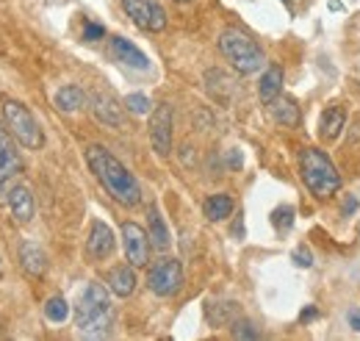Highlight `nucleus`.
I'll use <instances>...</instances> for the list:
<instances>
[{
	"mask_svg": "<svg viewBox=\"0 0 360 341\" xmlns=\"http://www.w3.org/2000/svg\"><path fill=\"white\" fill-rule=\"evenodd\" d=\"M86 164L94 172V178L103 183V189L120 203V206H136L141 200V189L131 172L125 170V164H120L105 147L91 144L86 147Z\"/></svg>",
	"mask_w": 360,
	"mask_h": 341,
	"instance_id": "1",
	"label": "nucleus"
},
{
	"mask_svg": "<svg viewBox=\"0 0 360 341\" xmlns=\"http://www.w3.org/2000/svg\"><path fill=\"white\" fill-rule=\"evenodd\" d=\"M114 325V308L103 283H89L75 302V328L86 339H100Z\"/></svg>",
	"mask_w": 360,
	"mask_h": 341,
	"instance_id": "2",
	"label": "nucleus"
},
{
	"mask_svg": "<svg viewBox=\"0 0 360 341\" xmlns=\"http://www.w3.org/2000/svg\"><path fill=\"white\" fill-rule=\"evenodd\" d=\"M219 50H222V56L230 61V67L236 73H241V75L258 73L264 67V61H266L261 44L255 42L250 34L238 31V28H225L219 34Z\"/></svg>",
	"mask_w": 360,
	"mask_h": 341,
	"instance_id": "3",
	"label": "nucleus"
},
{
	"mask_svg": "<svg viewBox=\"0 0 360 341\" xmlns=\"http://www.w3.org/2000/svg\"><path fill=\"white\" fill-rule=\"evenodd\" d=\"M300 172H302L305 186L311 189V194L321 197V200L324 197H333L341 189V175H338V170L316 147H305L302 150V156H300Z\"/></svg>",
	"mask_w": 360,
	"mask_h": 341,
	"instance_id": "4",
	"label": "nucleus"
},
{
	"mask_svg": "<svg viewBox=\"0 0 360 341\" xmlns=\"http://www.w3.org/2000/svg\"><path fill=\"white\" fill-rule=\"evenodd\" d=\"M3 123L8 133L28 150H39L45 144V136H42V128L37 123V117L20 103V100H11V97H3Z\"/></svg>",
	"mask_w": 360,
	"mask_h": 341,
	"instance_id": "5",
	"label": "nucleus"
},
{
	"mask_svg": "<svg viewBox=\"0 0 360 341\" xmlns=\"http://www.w3.org/2000/svg\"><path fill=\"white\" fill-rule=\"evenodd\" d=\"M147 286L158 297H175L183 286V266L178 258H158L147 272Z\"/></svg>",
	"mask_w": 360,
	"mask_h": 341,
	"instance_id": "6",
	"label": "nucleus"
},
{
	"mask_svg": "<svg viewBox=\"0 0 360 341\" xmlns=\"http://www.w3.org/2000/svg\"><path fill=\"white\" fill-rule=\"evenodd\" d=\"M122 8L141 31L158 34L167 28V11L158 6V0H122Z\"/></svg>",
	"mask_w": 360,
	"mask_h": 341,
	"instance_id": "7",
	"label": "nucleus"
},
{
	"mask_svg": "<svg viewBox=\"0 0 360 341\" xmlns=\"http://www.w3.org/2000/svg\"><path fill=\"white\" fill-rule=\"evenodd\" d=\"M22 172V159L11 142V133L6 128V123H0V200L8 197L11 192V180Z\"/></svg>",
	"mask_w": 360,
	"mask_h": 341,
	"instance_id": "8",
	"label": "nucleus"
},
{
	"mask_svg": "<svg viewBox=\"0 0 360 341\" xmlns=\"http://www.w3.org/2000/svg\"><path fill=\"white\" fill-rule=\"evenodd\" d=\"M150 142L158 156L167 159L172 153V106L169 103L155 106V111L150 114Z\"/></svg>",
	"mask_w": 360,
	"mask_h": 341,
	"instance_id": "9",
	"label": "nucleus"
},
{
	"mask_svg": "<svg viewBox=\"0 0 360 341\" xmlns=\"http://www.w3.org/2000/svg\"><path fill=\"white\" fill-rule=\"evenodd\" d=\"M122 247H125L128 264L147 266V261H150V236H147V230H141V225L122 222Z\"/></svg>",
	"mask_w": 360,
	"mask_h": 341,
	"instance_id": "10",
	"label": "nucleus"
},
{
	"mask_svg": "<svg viewBox=\"0 0 360 341\" xmlns=\"http://www.w3.org/2000/svg\"><path fill=\"white\" fill-rule=\"evenodd\" d=\"M89 108H91V117H94L97 123L111 125V128H120V125H122V106H120L108 92H91Z\"/></svg>",
	"mask_w": 360,
	"mask_h": 341,
	"instance_id": "11",
	"label": "nucleus"
},
{
	"mask_svg": "<svg viewBox=\"0 0 360 341\" xmlns=\"http://www.w3.org/2000/svg\"><path fill=\"white\" fill-rule=\"evenodd\" d=\"M6 203H8V211H11V216H14L17 225H28V222L34 219V213H37L34 194H31V189L22 186V183H20V186H11Z\"/></svg>",
	"mask_w": 360,
	"mask_h": 341,
	"instance_id": "12",
	"label": "nucleus"
},
{
	"mask_svg": "<svg viewBox=\"0 0 360 341\" xmlns=\"http://www.w3.org/2000/svg\"><path fill=\"white\" fill-rule=\"evenodd\" d=\"M86 253L94 261H103L114 253V230L105 225V222H94L89 230V239H86Z\"/></svg>",
	"mask_w": 360,
	"mask_h": 341,
	"instance_id": "13",
	"label": "nucleus"
},
{
	"mask_svg": "<svg viewBox=\"0 0 360 341\" xmlns=\"http://www.w3.org/2000/svg\"><path fill=\"white\" fill-rule=\"evenodd\" d=\"M17 258H20V266H22V272L25 275H31V278H42L47 272V256L45 250L37 244V242H20V247H17Z\"/></svg>",
	"mask_w": 360,
	"mask_h": 341,
	"instance_id": "14",
	"label": "nucleus"
},
{
	"mask_svg": "<svg viewBox=\"0 0 360 341\" xmlns=\"http://www.w3.org/2000/svg\"><path fill=\"white\" fill-rule=\"evenodd\" d=\"M111 53L117 56V61H122L131 70H147L150 67V58L131 39H125V37H114L111 39Z\"/></svg>",
	"mask_w": 360,
	"mask_h": 341,
	"instance_id": "15",
	"label": "nucleus"
},
{
	"mask_svg": "<svg viewBox=\"0 0 360 341\" xmlns=\"http://www.w3.org/2000/svg\"><path fill=\"white\" fill-rule=\"evenodd\" d=\"M105 283H108V292H111V294H117V297H131L136 289L134 264H120V266H114V269L105 275Z\"/></svg>",
	"mask_w": 360,
	"mask_h": 341,
	"instance_id": "16",
	"label": "nucleus"
},
{
	"mask_svg": "<svg viewBox=\"0 0 360 341\" xmlns=\"http://www.w3.org/2000/svg\"><path fill=\"white\" fill-rule=\"evenodd\" d=\"M269 117L274 123H280V125H285V128H297L300 125V106H297V100H291V97H285V94H277L274 100L269 103Z\"/></svg>",
	"mask_w": 360,
	"mask_h": 341,
	"instance_id": "17",
	"label": "nucleus"
},
{
	"mask_svg": "<svg viewBox=\"0 0 360 341\" xmlns=\"http://www.w3.org/2000/svg\"><path fill=\"white\" fill-rule=\"evenodd\" d=\"M53 103H56V108H58V111H64V114H75V111H81L84 106H89V100H86L84 89H81V86H75V84L61 86V89L56 92Z\"/></svg>",
	"mask_w": 360,
	"mask_h": 341,
	"instance_id": "18",
	"label": "nucleus"
},
{
	"mask_svg": "<svg viewBox=\"0 0 360 341\" xmlns=\"http://www.w3.org/2000/svg\"><path fill=\"white\" fill-rule=\"evenodd\" d=\"M344 125H347V111H344L341 106H330V108L321 114V120H319V136H321L324 142H335V139L341 136Z\"/></svg>",
	"mask_w": 360,
	"mask_h": 341,
	"instance_id": "19",
	"label": "nucleus"
},
{
	"mask_svg": "<svg viewBox=\"0 0 360 341\" xmlns=\"http://www.w3.org/2000/svg\"><path fill=\"white\" fill-rule=\"evenodd\" d=\"M147 236H150V244L155 247V250H167L169 247V228H167V222H164V216L158 213L155 206H150V211H147Z\"/></svg>",
	"mask_w": 360,
	"mask_h": 341,
	"instance_id": "20",
	"label": "nucleus"
},
{
	"mask_svg": "<svg viewBox=\"0 0 360 341\" xmlns=\"http://www.w3.org/2000/svg\"><path fill=\"white\" fill-rule=\"evenodd\" d=\"M280 89H283V67H277V64H271L269 70L264 73V78H261V86H258V94H261V100L269 106L271 100L280 94Z\"/></svg>",
	"mask_w": 360,
	"mask_h": 341,
	"instance_id": "21",
	"label": "nucleus"
},
{
	"mask_svg": "<svg viewBox=\"0 0 360 341\" xmlns=\"http://www.w3.org/2000/svg\"><path fill=\"white\" fill-rule=\"evenodd\" d=\"M202 211H205V216L211 222H222V219H227L233 213V197L230 194H214V197L205 200Z\"/></svg>",
	"mask_w": 360,
	"mask_h": 341,
	"instance_id": "22",
	"label": "nucleus"
},
{
	"mask_svg": "<svg viewBox=\"0 0 360 341\" xmlns=\"http://www.w3.org/2000/svg\"><path fill=\"white\" fill-rule=\"evenodd\" d=\"M45 316L50 322H64L70 316V305L64 297H50L45 302Z\"/></svg>",
	"mask_w": 360,
	"mask_h": 341,
	"instance_id": "23",
	"label": "nucleus"
},
{
	"mask_svg": "<svg viewBox=\"0 0 360 341\" xmlns=\"http://www.w3.org/2000/svg\"><path fill=\"white\" fill-rule=\"evenodd\" d=\"M233 314H238V305H236V302H219V305H214V308H211V314H208V316H211V322H214V325H227Z\"/></svg>",
	"mask_w": 360,
	"mask_h": 341,
	"instance_id": "24",
	"label": "nucleus"
},
{
	"mask_svg": "<svg viewBox=\"0 0 360 341\" xmlns=\"http://www.w3.org/2000/svg\"><path fill=\"white\" fill-rule=\"evenodd\" d=\"M271 222H274L277 230H288V228L294 225V209H291V206H280V209H274Z\"/></svg>",
	"mask_w": 360,
	"mask_h": 341,
	"instance_id": "25",
	"label": "nucleus"
},
{
	"mask_svg": "<svg viewBox=\"0 0 360 341\" xmlns=\"http://www.w3.org/2000/svg\"><path fill=\"white\" fill-rule=\"evenodd\" d=\"M125 108H128L131 114H147V111H150V97L134 92V94L125 97Z\"/></svg>",
	"mask_w": 360,
	"mask_h": 341,
	"instance_id": "26",
	"label": "nucleus"
},
{
	"mask_svg": "<svg viewBox=\"0 0 360 341\" xmlns=\"http://www.w3.org/2000/svg\"><path fill=\"white\" fill-rule=\"evenodd\" d=\"M233 336H236V339H258L261 333H258V328H255L252 322L241 319V322H233Z\"/></svg>",
	"mask_w": 360,
	"mask_h": 341,
	"instance_id": "27",
	"label": "nucleus"
},
{
	"mask_svg": "<svg viewBox=\"0 0 360 341\" xmlns=\"http://www.w3.org/2000/svg\"><path fill=\"white\" fill-rule=\"evenodd\" d=\"M103 37H105V28H103L100 23H91V20H86V23H84V39H86V42L103 39Z\"/></svg>",
	"mask_w": 360,
	"mask_h": 341,
	"instance_id": "28",
	"label": "nucleus"
},
{
	"mask_svg": "<svg viewBox=\"0 0 360 341\" xmlns=\"http://www.w3.org/2000/svg\"><path fill=\"white\" fill-rule=\"evenodd\" d=\"M294 264L308 269V266L314 264V256H311V250H308V247H297V250H294Z\"/></svg>",
	"mask_w": 360,
	"mask_h": 341,
	"instance_id": "29",
	"label": "nucleus"
},
{
	"mask_svg": "<svg viewBox=\"0 0 360 341\" xmlns=\"http://www.w3.org/2000/svg\"><path fill=\"white\" fill-rule=\"evenodd\" d=\"M347 319H349V328L360 333V308H349L347 311Z\"/></svg>",
	"mask_w": 360,
	"mask_h": 341,
	"instance_id": "30",
	"label": "nucleus"
},
{
	"mask_svg": "<svg viewBox=\"0 0 360 341\" xmlns=\"http://www.w3.org/2000/svg\"><path fill=\"white\" fill-rule=\"evenodd\" d=\"M316 314H319V311L311 305V308H305V311H302V316H300V319H302V322H311V319H316Z\"/></svg>",
	"mask_w": 360,
	"mask_h": 341,
	"instance_id": "31",
	"label": "nucleus"
},
{
	"mask_svg": "<svg viewBox=\"0 0 360 341\" xmlns=\"http://www.w3.org/2000/svg\"><path fill=\"white\" fill-rule=\"evenodd\" d=\"M227 161H230L233 167H241V153H238V150H233V153L227 156Z\"/></svg>",
	"mask_w": 360,
	"mask_h": 341,
	"instance_id": "32",
	"label": "nucleus"
},
{
	"mask_svg": "<svg viewBox=\"0 0 360 341\" xmlns=\"http://www.w3.org/2000/svg\"><path fill=\"white\" fill-rule=\"evenodd\" d=\"M355 209H358V200H355V197H349V200L344 203V213H355Z\"/></svg>",
	"mask_w": 360,
	"mask_h": 341,
	"instance_id": "33",
	"label": "nucleus"
},
{
	"mask_svg": "<svg viewBox=\"0 0 360 341\" xmlns=\"http://www.w3.org/2000/svg\"><path fill=\"white\" fill-rule=\"evenodd\" d=\"M175 3H191V0H175Z\"/></svg>",
	"mask_w": 360,
	"mask_h": 341,
	"instance_id": "34",
	"label": "nucleus"
},
{
	"mask_svg": "<svg viewBox=\"0 0 360 341\" xmlns=\"http://www.w3.org/2000/svg\"><path fill=\"white\" fill-rule=\"evenodd\" d=\"M285 3H288V0H285Z\"/></svg>",
	"mask_w": 360,
	"mask_h": 341,
	"instance_id": "35",
	"label": "nucleus"
}]
</instances>
